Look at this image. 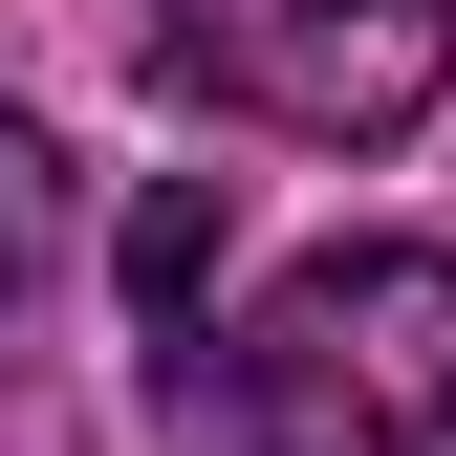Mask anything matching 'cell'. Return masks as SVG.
Wrapping results in <instances>:
<instances>
[{
    "instance_id": "3",
    "label": "cell",
    "mask_w": 456,
    "mask_h": 456,
    "mask_svg": "<svg viewBox=\"0 0 456 456\" xmlns=\"http://www.w3.org/2000/svg\"><path fill=\"white\" fill-rule=\"evenodd\" d=\"M217 175H152L131 196V326H152V370H217Z\"/></svg>"
},
{
    "instance_id": "4",
    "label": "cell",
    "mask_w": 456,
    "mask_h": 456,
    "mask_svg": "<svg viewBox=\"0 0 456 456\" xmlns=\"http://www.w3.org/2000/svg\"><path fill=\"white\" fill-rule=\"evenodd\" d=\"M44 261H66V152H44L22 109H0V326L44 305Z\"/></svg>"
},
{
    "instance_id": "2",
    "label": "cell",
    "mask_w": 456,
    "mask_h": 456,
    "mask_svg": "<svg viewBox=\"0 0 456 456\" xmlns=\"http://www.w3.org/2000/svg\"><path fill=\"white\" fill-rule=\"evenodd\" d=\"M152 66L217 87L240 131H305V152H391L456 66V0H152Z\"/></svg>"
},
{
    "instance_id": "1",
    "label": "cell",
    "mask_w": 456,
    "mask_h": 456,
    "mask_svg": "<svg viewBox=\"0 0 456 456\" xmlns=\"http://www.w3.org/2000/svg\"><path fill=\"white\" fill-rule=\"evenodd\" d=\"M217 456H456V240H326L217 348Z\"/></svg>"
}]
</instances>
